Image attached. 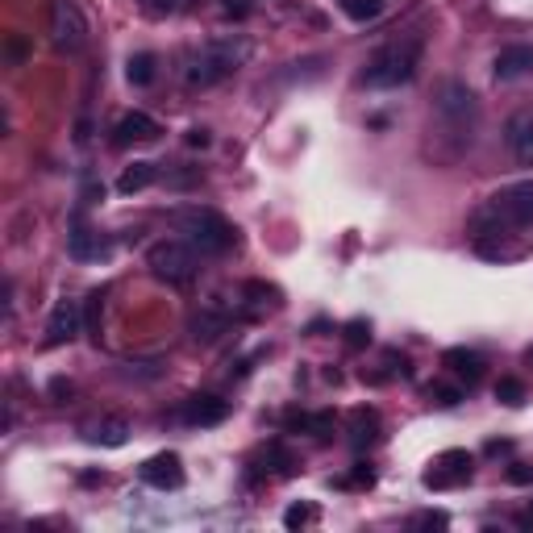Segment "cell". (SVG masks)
<instances>
[{"mask_svg":"<svg viewBox=\"0 0 533 533\" xmlns=\"http://www.w3.org/2000/svg\"><path fill=\"white\" fill-rule=\"evenodd\" d=\"M479 130V100L459 80H442L434 88V133L450 138L454 150H467Z\"/></svg>","mask_w":533,"mask_h":533,"instance_id":"obj_1","label":"cell"},{"mask_svg":"<svg viewBox=\"0 0 533 533\" xmlns=\"http://www.w3.org/2000/svg\"><path fill=\"white\" fill-rule=\"evenodd\" d=\"M475 238H504L512 230H533V180H521L496 192L475 213Z\"/></svg>","mask_w":533,"mask_h":533,"instance_id":"obj_2","label":"cell"},{"mask_svg":"<svg viewBox=\"0 0 533 533\" xmlns=\"http://www.w3.org/2000/svg\"><path fill=\"white\" fill-rule=\"evenodd\" d=\"M246 59H250V42H242V38H213V42H205L188 59V84L213 88L221 80H230Z\"/></svg>","mask_w":533,"mask_h":533,"instance_id":"obj_3","label":"cell"},{"mask_svg":"<svg viewBox=\"0 0 533 533\" xmlns=\"http://www.w3.org/2000/svg\"><path fill=\"white\" fill-rule=\"evenodd\" d=\"M171 225L183 233V242L196 246V255H225L238 242V230L213 208H175Z\"/></svg>","mask_w":533,"mask_h":533,"instance_id":"obj_4","label":"cell"},{"mask_svg":"<svg viewBox=\"0 0 533 533\" xmlns=\"http://www.w3.org/2000/svg\"><path fill=\"white\" fill-rule=\"evenodd\" d=\"M417 67H421V38H396L371 55L363 80L371 88H400L417 75Z\"/></svg>","mask_w":533,"mask_h":533,"instance_id":"obj_5","label":"cell"},{"mask_svg":"<svg viewBox=\"0 0 533 533\" xmlns=\"http://www.w3.org/2000/svg\"><path fill=\"white\" fill-rule=\"evenodd\" d=\"M146 266L155 271V279L183 288V283H192V279H196V271H200V258H196V246L192 242L163 238V242H155L150 250H146Z\"/></svg>","mask_w":533,"mask_h":533,"instance_id":"obj_6","label":"cell"},{"mask_svg":"<svg viewBox=\"0 0 533 533\" xmlns=\"http://www.w3.org/2000/svg\"><path fill=\"white\" fill-rule=\"evenodd\" d=\"M50 42H55V50H63V55H80V50H84L88 21L72 0H55V4H50Z\"/></svg>","mask_w":533,"mask_h":533,"instance_id":"obj_7","label":"cell"},{"mask_svg":"<svg viewBox=\"0 0 533 533\" xmlns=\"http://www.w3.org/2000/svg\"><path fill=\"white\" fill-rule=\"evenodd\" d=\"M80 334H84V304L63 296L47 317V346H67V342H75Z\"/></svg>","mask_w":533,"mask_h":533,"instance_id":"obj_8","label":"cell"},{"mask_svg":"<svg viewBox=\"0 0 533 533\" xmlns=\"http://www.w3.org/2000/svg\"><path fill=\"white\" fill-rule=\"evenodd\" d=\"M471 467H475V459L467 450H446V454L434 462V471H425V487L442 492V487L467 484V479H471Z\"/></svg>","mask_w":533,"mask_h":533,"instance_id":"obj_9","label":"cell"},{"mask_svg":"<svg viewBox=\"0 0 533 533\" xmlns=\"http://www.w3.org/2000/svg\"><path fill=\"white\" fill-rule=\"evenodd\" d=\"M492 75H496L500 84H512V80H525V75H533V42H512V47H504L492 59Z\"/></svg>","mask_w":533,"mask_h":533,"instance_id":"obj_10","label":"cell"},{"mask_svg":"<svg viewBox=\"0 0 533 533\" xmlns=\"http://www.w3.org/2000/svg\"><path fill=\"white\" fill-rule=\"evenodd\" d=\"M188 425H200V429H208V425H221L225 417H230V400L213 396V392H200V396H188L183 400V412H180Z\"/></svg>","mask_w":533,"mask_h":533,"instance_id":"obj_11","label":"cell"},{"mask_svg":"<svg viewBox=\"0 0 533 533\" xmlns=\"http://www.w3.org/2000/svg\"><path fill=\"white\" fill-rule=\"evenodd\" d=\"M142 484L158 487V492H167V487H180L183 484V462L180 454H155V459L142 462Z\"/></svg>","mask_w":533,"mask_h":533,"instance_id":"obj_12","label":"cell"},{"mask_svg":"<svg viewBox=\"0 0 533 533\" xmlns=\"http://www.w3.org/2000/svg\"><path fill=\"white\" fill-rule=\"evenodd\" d=\"M158 122L150 113H125L122 122L113 125V146H138V142H155L158 138Z\"/></svg>","mask_w":533,"mask_h":533,"instance_id":"obj_13","label":"cell"},{"mask_svg":"<svg viewBox=\"0 0 533 533\" xmlns=\"http://www.w3.org/2000/svg\"><path fill=\"white\" fill-rule=\"evenodd\" d=\"M67 250H72V258H80V263H88V258H109V238L97 230H88L84 221L75 217L72 233H67Z\"/></svg>","mask_w":533,"mask_h":533,"instance_id":"obj_14","label":"cell"},{"mask_svg":"<svg viewBox=\"0 0 533 533\" xmlns=\"http://www.w3.org/2000/svg\"><path fill=\"white\" fill-rule=\"evenodd\" d=\"M504 142H509V150L517 155V163H525V167H533V113H512L509 125H504Z\"/></svg>","mask_w":533,"mask_h":533,"instance_id":"obj_15","label":"cell"},{"mask_svg":"<svg viewBox=\"0 0 533 533\" xmlns=\"http://www.w3.org/2000/svg\"><path fill=\"white\" fill-rule=\"evenodd\" d=\"M84 437L92 442V446H125L130 442V421L125 417H100V421H88L84 425Z\"/></svg>","mask_w":533,"mask_h":533,"instance_id":"obj_16","label":"cell"},{"mask_svg":"<svg viewBox=\"0 0 533 533\" xmlns=\"http://www.w3.org/2000/svg\"><path fill=\"white\" fill-rule=\"evenodd\" d=\"M442 367H446L450 376L467 379V388L484 379V359H479L475 351H467V346H450V351L442 354Z\"/></svg>","mask_w":533,"mask_h":533,"instance_id":"obj_17","label":"cell"},{"mask_svg":"<svg viewBox=\"0 0 533 533\" xmlns=\"http://www.w3.org/2000/svg\"><path fill=\"white\" fill-rule=\"evenodd\" d=\"M155 180H158V167H155V163H133V167L122 171V180H117V192H122V196L146 192V188H150Z\"/></svg>","mask_w":533,"mask_h":533,"instance_id":"obj_18","label":"cell"},{"mask_svg":"<svg viewBox=\"0 0 533 533\" xmlns=\"http://www.w3.org/2000/svg\"><path fill=\"white\" fill-rule=\"evenodd\" d=\"M351 437L359 442V446H363V442H376V437H379V412L376 409H354Z\"/></svg>","mask_w":533,"mask_h":533,"instance_id":"obj_19","label":"cell"},{"mask_svg":"<svg viewBox=\"0 0 533 533\" xmlns=\"http://www.w3.org/2000/svg\"><path fill=\"white\" fill-rule=\"evenodd\" d=\"M225 326H230V321H225V317H217V313H196L192 317V338L196 342H217L221 334H225Z\"/></svg>","mask_w":533,"mask_h":533,"instance_id":"obj_20","label":"cell"},{"mask_svg":"<svg viewBox=\"0 0 533 533\" xmlns=\"http://www.w3.org/2000/svg\"><path fill=\"white\" fill-rule=\"evenodd\" d=\"M125 75H130V84L146 88L150 80H155V55H130V63H125Z\"/></svg>","mask_w":533,"mask_h":533,"instance_id":"obj_21","label":"cell"},{"mask_svg":"<svg viewBox=\"0 0 533 533\" xmlns=\"http://www.w3.org/2000/svg\"><path fill=\"white\" fill-rule=\"evenodd\" d=\"M496 400H500V404H509V409L525 404V384H521V379H512V376H504L496 384Z\"/></svg>","mask_w":533,"mask_h":533,"instance_id":"obj_22","label":"cell"},{"mask_svg":"<svg viewBox=\"0 0 533 533\" xmlns=\"http://www.w3.org/2000/svg\"><path fill=\"white\" fill-rule=\"evenodd\" d=\"M384 13V0H346V17L351 21H376Z\"/></svg>","mask_w":533,"mask_h":533,"instance_id":"obj_23","label":"cell"},{"mask_svg":"<svg viewBox=\"0 0 533 533\" xmlns=\"http://www.w3.org/2000/svg\"><path fill=\"white\" fill-rule=\"evenodd\" d=\"M242 296L255 304H279V288H271V283H263V279H250V283H242Z\"/></svg>","mask_w":533,"mask_h":533,"instance_id":"obj_24","label":"cell"},{"mask_svg":"<svg viewBox=\"0 0 533 533\" xmlns=\"http://www.w3.org/2000/svg\"><path fill=\"white\" fill-rule=\"evenodd\" d=\"M342 342H346L351 351H363L367 342H371V326H367V321H346V329H342Z\"/></svg>","mask_w":533,"mask_h":533,"instance_id":"obj_25","label":"cell"},{"mask_svg":"<svg viewBox=\"0 0 533 533\" xmlns=\"http://www.w3.org/2000/svg\"><path fill=\"white\" fill-rule=\"evenodd\" d=\"M317 521V504H292L288 512H283V525L288 529H300V525H313Z\"/></svg>","mask_w":533,"mask_h":533,"instance_id":"obj_26","label":"cell"},{"mask_svg":"<svg viewBox=\"0 0 533 533\" xmlns=\"http://www.w3.org/2000/svg\"><path fill=\"white\" fill-rule=\"evenodd\" d=\"M334 484H338V487H371V484H376V471H371L367 462H359L351 475H342V479H334Z\"/></svg>","mask_w":533,"mask_h":533,"instance_id":"obj_27","label":"cell"},{"mask_svg":"<svg viewBox=\"0 0 533 533\" xmlns=\"http://www.w3.org/2000/svg\"><path fill=\"white\" fill-rule=\"evenodd\" d=\"M146 13H155V17H171V13L188 9V0H142Z\"/></svg>","mask_w":533,"mask_h":533,"instance_id":"obj_28","label":"cell"},{"mask_svg":"<svg viewBox=\"0 0 533 533\" xmlns=\"http://www.w3.org/2000/svg\"><path fill=\"white\" fill-rule=\"evenodd\" d=\"M4 55H9V63H25V55H30V42H25L21 34H9V38H4Z\"/></svg>","mask_w":533,"mask_h":533,"instance_id":"obj_29","label":"cell"},{"mask_svg":"<svg viewBox=\"0 0 533 533\" xmlns=\"http://www.w3.org/2000/svg\"><path fill=\"white\" fill-rule=\"evenodd\" d=\"M304 429H313L317 437H329V429H334V412H313V417H304Z\"/></svg>","mask_w":533,"mask_h":533,"instance_id":"obj_30","label":"cell"},{"mask_svg":"<svg viewBox=\"0 0 533 533\" xmlns=\"http://www.w3.org/2000/svg\"><path fill=\"white\" fill-rule=\"evenodd\" d=\"M221 13H225V17H233V21H242V17H250V13H255V0H221Z\"/></svg>","mask_w":533,"mask_h":533,"instance_id":"obj_31","label":"cell"},{"mask_svg":"<svg viewBox=\"0 0 533 533\" xmlns=\"http://www.w3.org/2000/svg\"><path fill=\"white\" fill-rule=\"evenodd\" d=\"M88 326L92 329H100V313H105V288H97V292H88Z\"/></svg>","mask_w":533,"mask_h":533,"instance_id":"obj_32","label":"cell"},{"mask_svg":"<svg viewBox=\"0 0 533 533\" xmlns=\"http://www.w3.org/2000/svg\"><path fill=\"white\" fill-rule=\"evenodd\" d=\"M412 529H446V512H417Z\"/></svg>","mask_w":533,"mask_h":533,"instance_id":"obj_33","label":"cell"},{"mask_svg":"<svg viewBox=\"0 0 533 533\" xmlns=\"http://www.w3.org/2000/svg\"><path fill=\"white\" fill-rule=\"evenodd\" d=\"M429 396H434L437 404H459L462 388H454V384H434V388H429Z\"/></svg>","mask_w":533,"mask_h":533,"instance_id":"obj_34","label":"cell"},{"mask_svg":"<svg viewBox=\"0 0 533 533\" xmlns=\"http://www.w3.org/2000/svg\"><path fill=\"white\" fill-rule=\"evenodd\" d=\"M509 484H533V467H529V462H512V467H509Z\"/></svg>","mask_w":533,"mask_h":533,"instance_id":"obj_35","label":"cell"},{"mask_svg":"<svg viewBox=\"0 0 533 533\" xmlns=\"http://www.w3.org/2000/svg\"><path fill=\"white\" fill-rule=\"evenodd\" d=\"M208 142H213V138H208V130H188V146H200V150H205Z\"/></svg>","mask_w":533,"mask_h":533,"instance_id":"obj_36","label":"cell"},{"mask_svg":"<svg viewBox=\"0 0 533 533\" xmlns=\"http://www.w3.org/2000/svg\"><path fill=\"white\" fill-rule=\"evenodd\" d=\"M50 396H72V384H67V379H55V384H50Z\"/></svg>","mask_w":533,"mask_h":533,"instance_id":"obj_37","label":"cell"},{"mask_svg":"<svg viewBox=\"0 0 533 533\" xmlns=\"http://www.w3.org/2000/svg\"><path fill=\"white\" fill-rule=\"evenodd\" d=\"M487 454H509V450H512V442H487Z\"/></svg>","mask_w":533,"mask_h":533,"instance_id":"obj_38","label":"cell"},{"mask_svg":"<svg viewBox=\"0 0 533 533\" xmlns=\"http://www.w3.org/2000/svg\"><path fill=\"white\" fill-rule=\"evenodd\" d=\"M100 479H105V475H97V471H84V475H80V484H84V487H92V484H100Z\"/></svg>","mask_w":533,"mask_h":533,"instance_id":"obj_39","label":"cell"},{"mask_svg":"<svg viewBox=\"0 0 533 533\" xmlns=\"http://www.w3.org/2000/svg\"><path fill=\"white\" fill-rule=\"evenodd\" d=\"M525 363H529V367H533V346H529V351H525Z\"/></svg>","mask_w":533,"mask_h":533,"instance_id":"obj_40","label":"cell"}]
</instances>
